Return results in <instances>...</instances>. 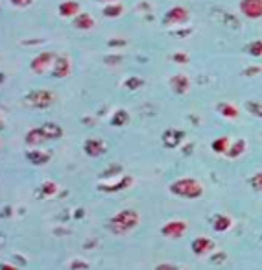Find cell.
I'll return each mask as SVG.
<instances>
[{
  "mask_svg": "<svg viewBox=\"0 0 262 270\" xmlns=\"http://www.w3.org/2000/svg\"><path fill=\"white\" fill-rule=\"evenodd\" d=\"M139 213L133 211V209H124V211H119L113 219L107 222V229L115 235H124V233H129L133 228H137L139 224Z\"/></svg>",
  "mask_w": 262,
  "mask_h": 270,
  "instance_id": "1",
  "label": "cell"
},
{
  "mask_svg": "<svg viewBox=\"0 0 262 270\" xmlns=\"http://www.w3.org/2000/svg\"><path fill=\"white\" fill-rule=\"evenodd\" d=\"M170 193L176 194V196H181V198L194 200V198H200L203 194V185L194 178H181V180L172 181Z\"/></svg>",
  "mask_w": 262,
  "mask_h": 270,
  "instance_id": "2",
  "label": "cell"
},
{
  "mask_svg": "<svg viewBox=\"0 0 262 270\" xmlns=\"http://www.w3.org/2000/svg\"><path fill=\"white\" fill-rule=\"evenodd\" d=\"M24 102L28 106L35 108V110H46L56 102V94L52 91H46V89H37V91H32V93L26 94Z\"/></svg>",
  "mask_w": 262,
  "mask_h": 270,
  "instance_id": "3",
  "label": "cell"
},
{
  "mask_svg": "<svg viewBox=\"0 0 262 270\" xmlns=\"http://www.w3.org/2000/svg\"><path fill=\"white\" fill-rule=\"evenodd\" d=\"M56 54L54 52H41L39 56H35L34 59H32V63H30V68L34 70L35 74H44L46 70H48V67H50L52 61H56Z\"/></svg>",
  "mask_w": 262,
  "mask_h": 270,
  "instance_id": "4",
  "label": "cell"
},
{
  "mask_svg": "<svg viewBox=\"0 0 262 270\" xmlns=\"http://www.w3.org/2000/svg\"><path fill=\"white\" fill-rule=\"evenodd\" d=\"M161 141L166 148H178L179 144L185 141V132L178 130V128H168V130L162 132Z\"/></svg>",
  "mask_w": 262,
  "mask_h": 270,
  "instance_id": "5",
  "label": "cell"
},
{
  "mask_svg": "<svg viewBox=\"0 0 262 270\" xmlns=\"http://www.w3.org/2000/svg\"><path fill=\"white\" fill-rule=\"evenodd\" d=\"M240 11L247 19H261L262 17V0H242Z\"/></svg>",
  "mask_w": 262,
  "mask_h": 270,
  "instance_id": "6",
  "label": "cell"
},
{
  "mask_svg": "<svg viewBox=\"0 0 262 270\" xmlns=\"http://www.w3.org/2000/svg\"><path fill=\"white\" fill-rule=\"evenodd\" d=\"M186 19H188V9L183 6H174L166 11V15L162 17V22L164 24H181Z\"/></svg>",
  "mask_w": 262,
  "mask_h": 270,
  "instance_id": "7",
  "label": "cell"
},
{
  "mask_svg": "<svg viewBox=\"0 0 262 270\" xmlns=\"http://www.w3.org/2000/svg\"><path fill=\"white\" fill-rule=\"evenodd\" d=\"M186 222L185 220H170L161 228V233L164 237H172V239H178L186 231Z\"/></svg>",
  "mask_w": 262,
  "mask_h": 270,
  "instance_id": "8",
  "label": "cell"
},
{
  "mask_svg": "<svg viewBox=\"0 0 262 270\" xmlns=\"http://www.w3.org/2000/svg\"><path fill=\"white\" fill-rule=\"evenodd\" d=\"M83 150L89 158H100L101 154H105L107 146L100 139H87L83 143Z\"/></svg>",
  "mask_w": 262,
  "mask_h": 270,
  "instance_id": "9",
  "label": "cell"
},
{
  "mask_svg": "<svg viewBox=\"0 0 262 270\" xmlns=\"http://www.w3.org/2000/svg\"><path fill=\"white\" fill-rule=\"evenodd\" d=\"M70 74V61H68V56H58L56 61H54V68H52V76L54 78H65Z\"/></svg>",
  "mask_w": 262,
  "mask_h": 270,
  "instance_id": "10",
  "label": "cell"
},
{
  "mask_svg": "<svg viewBox=\"0 0 262 270\" xmlns=\"http://www.w3.org/2000/svg\"><path fill=\"white\" fill-rule=\"evenodd\" d=\"M190 248L196 255H207L209 252L214 250V241H211L209 237H198V239L192 241Z\"/></svg>",
  "mask_w": 262,
  "mask_h": 270,
  "instance_id": "11",
  "label": "cell"
},
{
  "mask_svg": "<svg viewBox=\"0 0 262 270\" xmlns=\"http://www.w3.org/2000/svg\"><path fill=\"white\" fill-rule=\"evenodd\" d=\"M131 183H133V178L131 176H122L117 183L98 185V191H101V193H119V191H124V189H127V187H131Z\"/></svg>",
  "mask_w": 262,
  "mask_h": 270,
  "instance_id": "12",
  "label": "cell"
},
{
  "mask_svg": "<svg viewBox=\"0 0 262 270\" xmlns=\"http://www.w3.org/2000/svg\"><path fill=\"white\" fill-rule=\"evenodd\" d=\"M44 141H48V139H46V135L42 132V128H32L24 137V143L28 146H41Z\"/></svg>",
  "mask_w": 262,
  "mask_h": 270,
  "instance_id": "13",
  "label": "cell"
},
{
  "mask_svg": "<svg viewBox=\"0 0 262 270\" xmlns=\"http://www.w3.org/2000/svg\"><path fill=\"white\" fill-rule=\"evenodd\" d=\"M26 159L34 165H46L52 159V152H42V150H28L26 152Z\"/></svg>",
  "mask_w": 262,
  "mask_h": 270,
  "instance_id": "14",
  "label": "cell"
},
{
  "mask_svg": "<svg viewBox=\"0 0 262 270\" xmlns=\"http://www.w3.org/2000/svg\"><path fill=\"white\" fill-rule=\"evenodd\" d=\"M170 87H172L178 94H183L188 91L190 82H188V78H186L185 74H176V76L170 78Z\"/></svg>",
  "mask_w": 262,
  "mask_h": 270,
  "instance_id": "15",
  "label": "cell"
},
{
  "mask_svg": "<svg viewBox=\"0 0 262 270\" xmlns=\"http://www.w3.org/2000/svg\"><path fill=\"white\" fill-rule=\"evenodd\" d=\"M58 11H60L61 17H78L80 15V4L74 0H67V2H61Z\"/></svg>",
  "mask_w": 262,
  "mask_h": 270,
  "instance_id": "16",
  "label": "cell"
},
{
  "mask_svg": "<svg viewBox=\"0 0 262 270\" xmlns=\"http://www.w3.org/2000/svg\"><path fill=\"white\" fill-rule=\"evenodd\" d=\"M41 128L48 141H56V139H61V137H63V128H61L60 124H56V122H46V124H42Z\"/></svg>",
  "mask_w": 262,
  "mask_h": 270,
  "instance_id": "17",
  "label": "cell"
},
{
  "mask_svg": "<svg viewBox=\"0 0 262 270\" xmlns=\"http://www.w3.org/2000/svg\"><path fill=\"white\" fill-rule=\"evenodd\" d=\"M233 226V220L231 217L227 215H214V219H212V228L216 229V231H227L229 228Z\"/></svg>",
  "mask_w": 262,
  "mask_h": 270,
  "instance_id": "18",
  "label": "cell"
},
{
  "mask_svg": "<svg viewBox=\"0 0 262 270\" xmlns=\"http://www.w3.org/2000/svg\"><path fill=\"white\" fill-rule=\"evenodd\" d=\"M94 19L89 15V13H80L78 17H74V28H78V30H91V28H94Z\"/></svg>",
  "mask_w": 262,
  "mask_h": 270,
  "instance_id": "19",
  "label": "cell"
},
{
  "mask_svg": "<svg viewBox=\"0 0 262 270\" xmlns=\"http://www.w3.org/2000/svg\"><path fill=\"white\" fill-rule=\"evenodd\" d=\"M216 110H218L220 115H223V117H227V118L238 117V110L233 106V104H229V102H220V104L216 106Z\"/></svg>",
  "mask_w": 262,
  "mask_h": 270,
  "instance_id": "20",
  "label": "cell"
},
{
  "mask_svg": "<svg viewBox=\"0 0 262 270\" xmlns=\"http://www.w3.org/2000/svg\"><path fill=\"white\" fill-rule=\"evenodd\" d=\"M245 150V141L244 139H238V141H235V143L229 146L227 150V158H231V159H237L238 156H242Z\"/></svg>",
  "mask_w": 262,
  "mask_h": 270,
  "instance_id": "21",
  "label": "cell"
},
{
  "mask_svg": "<svg viewBox=\"0 0 262 270\" xmlns=\"http://www.w3.org/2000/svg\"><path fill=\"white\" fill-rule=\"evenodd\" d=\"M211 146L216 154H227L229 146H231V141H229L227 137H218V139L212 141Z\"/></svg>",
  "mask_w": 262,
  "mask_h": 270,
  "instance_id": "22",
  "label": "cell"
},
{
  "mask_svg": "<svg viewBox=\"0 0 262 270\" xmlns=\"http://www.w3.org/2000/svg\"><path fill=\"white\" fill-rule=\"evenodd\" d=\"M127 122H129V113H127L126 110L115 111V115L111 118V124H113V126H124Z\"/></svg>",
  "mask_w": 262,
  "mask_h": 270,
  "instance_id": "23",
  "label": "cell"
},
{
  "mask_svg": "<svg viewBox=\"0 0 262 270\" xmlns=\"http://www.w3.org/2000/svg\"><path fill=\"white\" fill-rule=\"evenodd\" d=\"M245 110L249 111L251 115L262 118V102L261 100H247L245 102Z\"/></svg>",
  "mask_w": 262,
  "mask_h": 270,
  "instance_id": "24",
  "label": "cell"
},
{
  "mask_svg": "<svg viewBox=\"0 0 262 270\" xmlns=\"http://www.w3.org/2000/svg\"><path fill=\"white\" fill-rule=\"evenodd\" d=\"M124 11V8H122V4H111V6H105L103 8V17H119L120 13Z\"/></svg>",
  "mask_w": 262,
  "mask_h": 270,
  "instance_id": "25",
  "label": "cell"
},
{
  "mask_svg": "<svg viewBox=\"0 0 262 270\" xmlns=\"http://www.w3.org/2000/svg\"><path fill=\"white\" fill-rule=\"evenodd\" d=\"M142 85H144V80H142V78H139V76H131V78H127L126 82H124V87H127L129 91L141 89Z\"/></svg>",
  "mask_w": 262,
  "mask_h": 270,
  "instance_id": "26",
  "label": "cell"
},
{
  "mask_svg": "<svg viewBox=\"0 0 262 270\" xmlns=\"http://www.w3.org/2000/svg\"><path fill=\"white\" fill-rule=\"evenodd\" d=\"M39 191H41L42 196H54L58 193V185H56V181H44Z\"/></svg>",
  "mask_w": 262,
  "mask_h": 270,
  "instance_id": "27",
  "label": "cell"
},
{
  "mask_svg": "<svg viewBox=\"0 0 262 270\" xmlns=\"http://www.w3.org/2000/svg\"><path fill=\"white\" fill-rule=\"evenodd\" d=\"M247 52L251 54V56H255V58H261L262 56V41L259 39V41H253L247 45Z\"/></svg>",
  "mask_w": 262,
  "mask_h": 270,
  "instance_id": "28",
  "label": "cell"
},
{
  "mask_svg": "<svg viewBox=\"0 0 262 270\" xmlns=\"http://www.w3.org/2000/svg\"><path fill=\"white\" fill-rule=\"evenodd\" d=\"M249 185L253 191H262V170L249 178Z\"/></svg>",
  "mask_w": 262,
  "mask_h": 270,
  "instance_id": "29",
  "label": "cell"
},
{
  "mask_svg": "<svg viewBox=\"0 0 262 270\" xmlns=\"http://www.w3.org/2000/svg\"><path fill=\"white\" fill-rule=\"evenodd\" d=\"M89 269V263L81 261V259H74L70 263V270H87Z\"/></svg>",
  "mask_w": 262,
  "mask_h": 270,
  "instance_id": "30",
  "label": "cell"
},
{
  "mask_svg": "<svg viewBox=\"0 0 262 270\" xmlns=\"http://www.w3.org/2000/svg\"><path fill=\"white\" fill-rule=\"evenodd\" d=\"M172 59H174L176 63H186V61H188V56H186L185 52H176V54L172 56Z\"/></svg>",
  "mask_w": 262,
  "mask_h": 270,
  "instance_id": "31",
  "label": "cell"
},
{
  "mask_svg": "<svg viewBox=\"0 0 262 270\" xmlns=\"http://www.w3.org/2000/svg\"><path fill=\"white\" fill-rule=\"evenodd\" d=\"M155 270H179L176 265H172V263H159L157 267H155Z\"/></svg>",
  "mask_w": 262,
  "mask_h": 270,
  "instance_id": "32",
  "label": "cell"
},
{
  "mask_svg": "<svg viewBox=\"0 0 262 270\" xmlns=\"http://www.w3.org/2000/svg\"><path fill=\"white\" fill-rule=\"evenodd\" d=\"M13 6H17V8H26V6H30L34 0H9Z\"/></svg>",
  "mask_w": 262,
  "mask_h": 270,
  "instance_id": "33",
  "label": "cell"
},
{
  "mask_svg": "<svg viewBox=\"0 0 262 270\" xmlns=\"http://www.w3.org/2000/svg\"><path fill=\"white\" fill-rule=\"evenodd\" d=\"M103 61H105L107 65H117V63H120V61H122V58H120V56H107V58L103 59Z\"/></svg>",
  "mask_w": 262,
  "mask_h": 270,
  "instance_id": "34",
  "label": "cell"
},
{
  "mask_svg": "<svg viewBox=\"0 0 262 270\" xmlns=\"http://www.w3.org/2000/svg\"><path fill=\"white\" fill-rule=\"evenodd\" d=\"M259 72H261V67H247L244 70L245 76H255V74H259Z\"/></svg>",
  "mask_w": 262,
  "mask_h": 270,
  "instance_id": "35",
  "label": "cell"
},
{
  "mask_svg": "<svg viewBox=\"0 0 262 270\" xmlns=\"http://www.w3.org/2000/svg\"><path fill=\"white\" fill-rule=\"evenodd\" d=\"M115 172H120V167L119 165H115L113 169H109V170H103L100 174V178H107V176H111V174H115Z\"/></svg>",
  "mask_w": 262,
  "mask_h": 270,
  "instance_id": "36",
  "label": "cell"
},
{
  "mask_svg": "<svg viewBox=\"0 0 262 270\" xmlns=\"http://www.w3.org/2000/svg\"><path fill=\"white\" fill-rule=\"evenodd\" d=\"M107 45H109V46H126V41H124V39H109Z\"/></svg>",
  "mask_w": 262,
  "mask_h": 270,
  "instance_id": "37",
  "label": "cell"
},
{
  "mask_svg": "<svg viewBox=\"0 0 262 270\" xmlns=\"http://www.w3.org/2000/svg\"><path fill=\"white\" fill-rule=\"evenodd\" d=\"M211 259H212V261H214V263H222V261H225V253H223V252L214 253V255H212Z\"/></svg>",
  "mask_w": 262,
  "mask_h": 270,
  "instance_id": "38",
  "label": "cell"
},
{
  "mask_svg": "<svg viewBox=\"0 0 262 270\" xmlns=\"http://www.w3.org/2000/svg\"><path fill=\"white\" fill-rule=\"evenodd\" d=\"M0 270H19V269H17V267H13V265H6V263H4Z\"/></svg>",
  "mask_w": 262,
  "mask_h": 270,
  "instance_id": "39",
  "label": "cell"
},
{
  "mask_svg": "<svg viewBox=\"0 0 262 270\" xmlns=\"http://www.w3.org/2000/svg\"><path fill=\"white\" fill-rule=\"evenodd\" d=\"M76 217H83V209H78V211H76Z\"/></svg>",
  "mask_w": 262,
  "mask_h": 270,
  "instance_id": "40",
  "label": "cell"
},
{
  "mask_svg": "<svg viewBox=\"0 0 262 270\" xmlns=\"http://www.w3.org/2000/svg\"><path fill=\"white\" fill-rule=\"evenodd\" d=\"M100 2H113V0H100Z\"/></svg>",
  "mask_w": 262,
  "mask_h": 270,
  "instance_id": "41",
  "label": "cell"
},
{
  "mask_svg": "<svg viewBox=\"0 0 262 270\" xmlns=\"http://www.w3.org/2000/svg\"><path fill=\"white\" fill-rule=\"evenodd\" d=\"M185 270H186V269H185Z\"/></svg>",
  "mask_w": 262,
  "mask_h": 270,
  "instance_id": "42",
  "label": "cell"
}]
</instances>
